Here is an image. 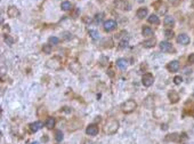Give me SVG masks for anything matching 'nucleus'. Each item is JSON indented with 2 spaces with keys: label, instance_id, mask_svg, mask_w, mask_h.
Wrapping results in <instances>:
<instances>
[{
  "label": "nucleus",
  "instance_id": "1",
  "mask_svg": "<svg viewBox=\"0 0 194 144\" xmlns=\"http://www.w3.org/2000/svg\"><path fill=\"white\" fill-rule=\"evenodd\" d=\"M119 129V122L116 121V120H111V121H109L106 125H105V127H104V131L106 133V134H109V135H113V134H116V131Z\"/></svg>",
  "mask_w": 194,
  "mask_h": 144
},
{
  "label": "nucleus",
  "instance_id": "2",
  "mask_svg": "<svg viewBox=\"0 0 194 144\" xmlns=\"http://www.w3.org/2000/svg\"><path fill=\"white\" fill-rule=\"evenodd\" d=\"M136 102L135 101H132V100H128V101H126L125 103H122L121 105V109H122V111L125 112V113H130V112H132L135 109H136Z\"/></svg>",
  "mask_w": 194,
  "mask_h": 144
},
{
  "label": "nucleus",
  "instance_id": "3",
  "mask_svg": "<svg viewBox=\"0 0 194 144\" xmlns=\"http://www.w3.org/2000/svg\"><path fill=\"white\" fill-rule=\"evenodd\" d=\"M142 82L145 87H150V86H152V84L154 82V77H153L151 73H146V74L143 76Z\"/></svg>",
  "mask_w": 194,
  "mask_h": 144
},
{
  "label": "nucleus",
  "instance_id": "4",
  "mask_svg": "<svg viewBox=\"0 0 194 144\" xmlns=\"http://www.w3.org/2000/svg\"><path fill=\"white\" fill-rule=\"evenodd\" d=\"M160 49H161L162 52H165V53L175 52V49H174L172 45H171L170 42H168V41H161V42H160Z\"/></svg>",
  "mask_w": 194,
  "mask_h": 144
},
{
  "label": "nucleus",
  "instance_id": "5",
  "mask_svg": "<svg viewBox=\"0 0 194 144\" xmlns=\"http://www.w3.org/2000/svg\"><path fill=\"white\" fill-rule=\"evenodd\" d=\"M116 27V22L113 21V20H109V21H106V22L104 23V30L107 31V32L113 31Z\"/></svg>",
  "mask_w": 194,
  "mask_h": 144
},
{
  "label": "nucleus",
  "instance_id": "6",
  "mask_svg": "<svg viewBox=\"0 0 194 144\" xmlns=\"http://www.w3.org/2000/svg\"><path fill=\"white\" fill-rule=\"evenodd\" d=\"M47 66L50 69H54V70H58L61 67V63H60L58 58H52L47 62Z\"/></svg>",
  "mask_w": 194,
  "mask_h": 144
},
{
  "label": "nucleus",
  "instance_id": "7",
  "mask_svg": "<svg viewBox=\"0 0 194 144\" xmlns=\"http://www.w3.org/2000/svg\"><path fill=\"white\" fill-rule=\"evenodd\" d=\"M177 42L181 44V45H188L190 44V37L185 33H181L177 37Z\"/></svg>",
  "mask_w": 194,
  "mask_h": 144
},
{
  "label": "nucleus",
  "instance_id": "8",
  "mask_svg": "<svg viewBox=\"0 0 194 144\" xmlns=\"http://www.w3.org/2000/svg\"><path fill=\"white\" fill-rule=\"evenodd\" d=\"M179 62L178 61H172V62H170L168 63V65H167V69H168L170 72H176V71H178L179 70Z\"/></svg>",
  "mask_w": 194,
  "mask_h": 144
},
{
  "label": "nucleus",
  "instance_id": "9",
  "mask_svg": "<svg viewBox=\"0 0 194 144\" xmlns=\"http://www.w3.org/2000/svg\"><path fill=\"white\" fill-rule=\"evenodd\" d=\"M86 133L88 135H90V136H96L98 134V127L96 125H89L87 127V129H86Z\"/></svg>",
  "mask_w": 194,
  "mask_h": 144
},
{
  "label": "nucleus",
  "instance_id": "10",
  "mask_svg": "<svg viewBox=\"0 0 194 144\" xmlns=\"http://www.w3.org/2000/svg\"><path fill=\"white\" fill-rule=\"evenodd\" d=\"M42 122L41 121H36V122H32L31 125H30V129L31 131H33V133H36V131H40L41 128H42Z\"/></svg>",
  "mask_w": 194,
  "mask_h": 144
},
{
  "label": "nucleus",
  "instance_id": "11",
  "mask_svg": "<svg viewBox=\"0 0 194 144\" xmlns=\"http://www.w3.org/2000/svg\"><path fill=\"white\" fill-rule=\"evenodd\" d=\"M7 14H8V16L9 17H17L18 15H20V12H18V9L15 7V6H12V7H9L8 8V11H7Z\"/></svg>",
  "mask_w": 194,
  "mask_h": 144
},
{
  "label": "nucleus",
  "instance_id": "12",
  "mask_svg": "<svg viewBox=\"0 0 194 144\" xmlns=\"http://www.w3.org/2000/svg\"><path fill=\"white\" fill-rule=\"evenodd\" d=\"M168 96H169V100H170V102H171V103H177V102L179 101V95L175 92V91L169 92Z\"/></svg>",
  "mask_w": 194,
  "mask_h": 144
},
{
  "label": "nucleus",
  "instance_id": "13",
  "mask_svg": "<svg viewBox=\"0 0 194 144\" xmlns=\"http://www.w3.org/2000/svg\"><path fill=\"white\" fill-rule=\"evenodd\" d=\"M127 65H128V61L125 60V58H119V60L116 61V66L120 67L121 70H125V69L127 67Z\"/></svg>",
  "mask_w": 194,
  "mask_h": 144
},
{
  "label": "nucleus",
  "instance_id": "14",
  "mask_svg": "<svg viewBox=\"0 0 194 144\" xmlns=\"http://www.w3.org/2000/svg\"><path fill=\"white\" fill-rule=\"evenodd\" d=\"M163 24H165L166 26H169V27L174 26V24H175V20H174V17H172V16H166L165 20H163Z\"/></svg>",
  "mask_w": 194,
  "mask_h": 144
},
{
  "label": "nucleus",
  "instance_id": "15",
  "mask_svg": "<svg viewBox=\"0 0 194 144\" xmlns=\"http://www.w3.org/2000/svg\"><path fill=\"white\" fill-rule=\"evenodd\" d=\"M147 13H148L147 8L142 7V8H139V9L137 11V17H138V18H145V17L147 16Z\"/></svg>",
  "mask_w": 194,
  "mask_h": 144
},
{
  "label": "nucleus",
  "instance_id": "16",
  "mask_svg": "<svg viewBox=\"0 0 194 144\" xmlns=\"http://www.w3.org/2000/svg\"><path fill=\"white\" fill-rule=\"evenodd\" d=\"M142 33L145 37H151V36H153V30L150 26H144L142 30Z\"/></svg>",
  "mask_w": 194,
  "mask_h": 144
},
{
  "label": "nucleus",
  "instance_id": "17",
  "mask_svg": "<svg viewBox=\"0 0 194 144\" xmlns=\"http://www.w3.org/2000/svg\"><path fill=\"white\" fill-rule=\"evenodd\" d=\"M142 45L145 47V48H151V47H153V46L155 45V39L145 40V41H143Z\"/></svg>",
  "mask_w": 194,
  "mask_h": 144
},
{
  "label": "nucleus",
  "instance_id": "18",
  "mask_svg": "<svg viewBox=\"0 0 194 144\" xmlns=\"http://www.w3.org/2000/svg\"><path fill=\"white\" fill-rule=\"evenodd\" d=\"M148 22L150 23H152V24H155V25H158V24H160V20H159V17L156 16V15H151L150 17H148Z\"/></svg>",
  "mask_w": 194,
  "mask_h": 144
},
{
  "label": "nucleus",
  "instance_id": "19",
  "mask_svg": "<svg viewBox=\"0 0 194 144\" xmlns=\"http://www.w3.org/2000/svg\"><path fill=\"white\" fill-rule=\"evenodd\" d=\"M45 125H46V127H47V128L52 129V128H54V126H55V119L54 118H48L47 120H46Z\"/></svg>",
  "mask_w": 194,
  "mask_h": 144
},
{
  "label": "nucleus",
  "instance_id": "20",
  "mask_svg": "<svg viewBox=\"0 0 194 144\" xmlns=\"http://www.w3.org/2000/svg\"><path fill=\"white\" fill-rule=\"evenodd\" d=\"M61 7H62V9H63V11H70V9L72 8V6H71V2H70V1H63V2H62V5H61Z\"/></svg>",
  "mask_w": 194,
  "mask_h": 144
},
{
  "label": "nucleus",
  "instance_id": "21",
  "mask_svg": "<svg viewBox=\"0 0 194 144\" xmlns=\"http://www.w3.org/2000/svg\"><path fill=\"white\" fill-rule=\"evenodd\" d=\"M158 9V12L160 14H165L166 12H167V6L162 2V1H160V7L159 8H156Z\"/></svg>",
  "mask_w": 194,
  "mask_h": 144
},
{
  "label": "nucleus",
  "instance_id": "22",
  "mask_svg": "<svg viewBox=\"0 0 194 144\" xmlns=\"http://www.w3.org/2000/svg\"><path fill=\"white\" fill-rule=\"evenodd\" d=\"M89 36H90L94 40L99 39V33H98L97 31H95V30H90V31H89Z\"/></svg>",
  "mask_w": 194,
  "mask_h": 144
},
{
  "label": "nucleus",
  "instance_id": "23",
  "mask_svg": "<svg viewBox=\"0 0 194 144\" xmlns=\"http://www.w3.org/2000/svg\"><path fill=\"white\" fill-rule=\"evenodd\" d=\"M70 67H71V70H72L74 73H77L78 71H79V69H80V65H79L78 63H76V62H74V63H72V64L70 65Z\"/></svg>",
  "mask_w": 194,
  "mask_h": 144
},
{
  "label": "nucleus",
  "instance_id": "24",
  "mask_svg": "<svg viewBox=\"0 0 194 144\" xmlns=\"http://www.w3.org/2000/svg\"><path fill=\"white\" fill-rule=\"evenodd\" d=\"M55 138H56L57 142H61V141L63 140V133L61 131H56V137H55Z\"/></svg>",
  "mask_w": 194,
  "mask_h": 144
},
{
  "label": "nucleus",
  "instance_id": "25",
  "mask_svg": "<svg viewBox=\"0 0 194 144\" xmlns=\"http://www.w3.org/2000/svg\"><path fill=\"white\" fill-rule=\"evenodd\" d=\"M42 51L45 52V54H50V53H52V47H50V45H45L43 48H42Z\"/></svg>",
  "mask_w": 194,
  "mask_h": 144
},
{
  "label": "nucleus",
  "instance_id": "26",
  "mask_svg": "<svg viewBox=\"0 0 194 144\" xmlns=\"http://www.w3.org/2000/svg\"><path fill=\"white\" fill-rule=\"evenodd\" d=\"M60 42V39L57 37H50L49 38V44H53V45H56Z\"/></svg>",
  "mask_w": 194,
  "mask_h": 144
},
{
  "label": "nucleus",
  "instance_id": "27",
  "mask_svg": "<svg viewBox=\"0 0 194 144\" xmlns=\"http://www.w3.org/2000/svg\"><path fill=\"white\" fill-rule=\"evenodd\" d=\"M165 36H166L167 38H171V37L174 36V31H172V30H166V31H165Z\"/></svg>",
  "mask_w": 194,
  "mask_h": 144
},
{
  "label": "nucleus",
  "instance_id": "28",
  "mask_svg": "<svg viewBox=\"0 0 194 144\" xmlns=\"http://www.w3.org/2000/svg\"><path fill=\"white\" fill-rule=\"evenodd\" d=\"M178 138V135L177 134H171V135H168L167 140H172V141H176Z\"/></svg>",
  "mask_w": 194,
  "mask_h": 144
},
{
  "label": "nucleus",
  "instance_id": "29",
  "mask_svg": "<svg viewBox=\"0 0 194 144\" xmlns=\"http://www.w3.org/2000/svg\"><path fill=\"white\" fill-rule=\"evenodd\" d=\"M5 41H6L8 45H13L14 39L12 38V37H9V36H8V37H6V38H5Z\"/></svg>",
  "mask_w": 194,
  "mask_h": 144
},
{
  "label": "nucleus",
  "instance_id": "30",
  "mask_svg": "<svg viewBox=\"0 0 194 144\" xmlns=\"http://www.w3.org/2000/svg\"><path fill=\"white\" fill-rule=\"evenodd\" d=\"M174 81H175V84H176V85H179L181 81H183V79H181V77L177 76V77H175V78H174Z\"/></svg>",
  "mask_w": 194,
  "mask_h": 144
},
{
  "label": "nucleus",
  "instance_id": "31",
  "mask_svg": "<svg viewBox=\"0 0 194 144\" xmlns=\"http://www.w3.org/2000/svg\"><path fill=\"white\" fill-rule=\"evenodd\" d=\"M103 20V14H97L96 15V23H99Z\"/></svg>",
  "mask_w": 194,
  "mask_h": 144
},
{
  "label": "nucleus",
  "instance_id": "32",
  "mask_svg": "<svg viewBox=\"0 0 194 144\" xmlns=\"http://www.w3.org/2000/svg\"><path fill=\"white\" fill-rule=\"evenodd\" d=\"M188 63H191V64L194 63V53L193 54H191V55L188 56Z\"/></svg>",
  "mask_w": 194,
  "mask_h": 144
},
{
  "label": "nucleus",
  "instance_id": "33",
  "mask_svg": "<svg viewBox=\"0 0 194 144\" xmlns=\"http://www.w3.org/2000/svg\"><path fill=\"white\" fill-rule=\"evenodd\" d=\"M168 1L170 2V4H172V5H178L181 0H168Z\"/></svg>",
  "mask_w": 194,
  "mask_h": 144
},
{
  "label": "nucleus",
  "instance_id": "34",
  "mask_svg": "<svg viewBox=\"0 0 194 144\" xmlns=\"http://www.w3.org/2000/svg\"><path fill=\"white\" fill-rule=\"evenodd\" d=\"M32 144H39V143H38V142H33Z\"/></svg>",
  "mask_w": 194,
  "mask_h": 144
},
{
  "label": "nucleus",
  "instance_id": "35",
  "mask_svg": "<svg viewBox=\"0 0 194 144\" xmlns=\"http://www.w3.org/2000/svg\"><path fill=\"white\" fill-rule=\"evenodd\" d=\"M86 144H91V143H89V142H86Z\"/></svg>",
  "mask_w": 194,
  "mask_h": 144
},
{
  "label": "nucleus",
  "instance_id": "36",
  "mask_svg": "<svg viewBox=\"0 0 194 144\" xmlns=\"http://www.w3.org/2000/svg\"><path fill=\"white\" fill-rule=\"evenodd\" d=\"M193 97H194V94H193Z\"/></svg>",
  "mask_w": 194,
  "mask_h": 144
}]
</instances>
